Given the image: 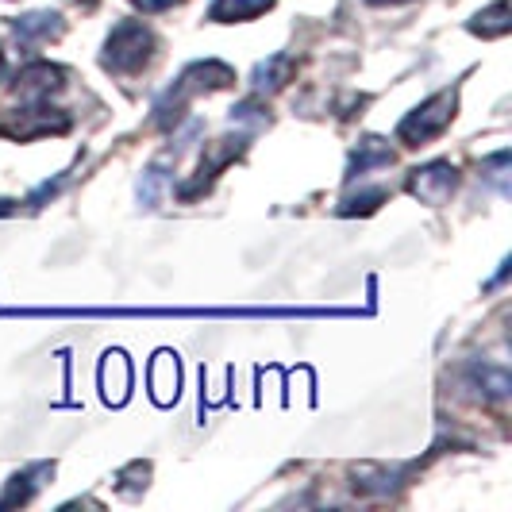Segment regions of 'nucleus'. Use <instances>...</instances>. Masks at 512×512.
<instances>
[{"label":"nucleus","instance_id":"f257e3e1","mask_svg":"<svg viewBox=\"0 0 512 512\" xmlns=\"http://www.w3.org/2000/svg\"><path fill=\"white\" fill-rule=\"evenodd\" d=\"M154 51H158V39H154L151 27L143 24V20H124V24H116L108 31L101 51V66L124 77L139 74L154 58Z\"/></svg>","mask_w":512,"mask_h":512},{"label":"nucleus","instance_id":"f03ea898","mask_svg":"<svg viewBox=\"0 0 512 512\" xmlns=\"http://www.w3.org/2000/svg\"><path fill=\"white\" fill-rule=\"evenodd\" d=\"M231 81H235V74H231L224 62H197V66H189V70L174 81V89H166V97L154 104V124L170 128V124L181 116V108L193 101L197 93L224 89V85H231Z\"/></svg>","mask_w":512,"mask_h":512},{"label":"nucleus","instance_id":"7ed1b4c3","mask_svg":"<svg viewBox=\"0 0 512 512\" xmlns=\"http://www.w3.org/2000/svg\"><path fill=\"white\" fill-rule=\"evenodd\" d=\"M455 108H459V89H439L436 97H428L424 104H416L409 116L401 120L397 139H401L405 147H428L432 139H439L443 131L451 128Z\"/></svg>","mask_w":512,"mask_h":512},{"label":"nucleus","instance_id":"20e7f679","mask_svg":"<svg viewBox=\"0 0 512 512\" xmlns=\"http://www.w3.org/2000/svg\"><path fill=\"white\" fill-rule=\"evenodd\" d=\"M455 185H459V170L451 162H443V158L409 174V193L420 205H447Z\"/></svg>","mask_w":512,"mask_h":512},{"label":"nucleus","instance_id":"39448f33","mask_svg":"<svg viewBox=\"0 0 512 512\" xmlns=\"http://www.w3.org/2000/svg\"><path fill=\"white\" fill-rule=\"evenodd\" d=\"M62 77H66V70L51 66V62H31V66H24L16 74V93L27 104V116L39 112V108H47V97L62 89Z\"/></svg>","mask_w":512,"mask_h":512},{"label":"nucleus","instance_id":"423d86ee","mask_svg":"<svg viewBox=\"0 0 512 512\" xmlns=\"http://www.w3.org/2000/svg\"><path fill=\"white\" fill-rule=\"evenodd\" d=\"M62 16L58 12H31V16H20L12 20V31L20 43H47V39H58L62 35Z\"/></svg>","mask_w":512,"mask_h":512},{"label":"nucleus","instance_id":"0eeeda50","mask_svg":"<svg viewBox=\"0 0 512 512\" xmlns=\"http://www.w3.org/2000/svg\"><path fill=\"white\" fill-rule=\"evenodd\" d=\"M266 8H274V0H212L208 20H216V24H243V20L262 16Z\"/></svg>","mask_w":512,"mask_h":512},{"label":"nucleus","instance_id":"6e6552de","mask_svg":"<svg viewBox=\"0 0 512 512\" xmlns=\"http://www.w3.org/2000/svg\"><path fill=\"white\" fill-rule=\"evenodd\" d=\"M289 77H293V58L289 54H274L270 62H258L251 81H255V93H278Z\"/></svg>","mask_w":512,"mask_h":512},{"label":"nucleus","instance_id":"1a4fd4ad","mask_svg":"<svg viewBox=\"0 0 512 512\" xmlns=\"http://www.w3.org/2000/svg\"><path fill=\"white\" fill-rule=\"evenodd\" d=\"M470 31L482 35V39H501V35H509L512 31L509 0H497V4H489L486 12H478V16L470 20Z\"/></svg>","mask_w":512,"mask_h":512},{"label":"nucleus","instance_id":"9d476101","mask_svg":"<svg viewBox=\"0 0 512 512\" xmlns=\"http://www.w3.org/2000/svg\"><path fill=\"white\" fill-rule=\"evenodd\" d=\"M389 162H393V151L385 147L382 139H362L359 154H355V162H351V170H347V178L355 181V178H362L366 170H374V166H389Z\"/></svg>","mask_w":512,"mask_h":512},{"label":"nucleus","instance_id":"9b49d317","mask_svg":"<svg viewBox=\"0 0 512 512\" xmlns=\"http://www.w3.org/2000/svg\"><path fill=\"white\" fill-rule=\"evenodd\" d=\"M35 470H39V466H35ZM35 470H24V474H16V478H12V486H8V493L0 497V509H8V505H16V501L24 505L27 497H31V489L39 486V482H31V474H35Z\"/></svg>","mask_w":512,"mask_h":512},{"label":"nucleus","instance_id":"f8f14e48","mask_svg":"<svg viewBox=\"0 0 512 512\" xmlns=\"http://www.w3.org/2000/svg\"><path fill=\"white\" fill-rule=\"evenodd\" d=\"M378 201H385V189H370V193H362V197H347L343 201V216H355V212H370V208H378Z\"/></svg>","mask_w":512,"mask_h":512},{"label":"nucleus","instance_id":"ddd939ff","mask_svg":"<svg viewBox=\"0 0 512 512\" xmlns=\"http://www.w3.org/2000/svg\"><path fill=\"white\" fill-rule=\"evenodd\" d=\"M135 8H143V12H166V8H174L181 0H131Z\"/></svg>","mask_w":512,"mask_h":512},{"label":"nucleus","instance_id":"4468645a","mask_svg":"<svg viewBox=\"0 0 512 512\" xmlns=\"http://www.w3.org/2000/svg\"><path fill=\"white\" fill-rule=\"evenodd\" d=\"M366 4H405V0H366Z\"/></svg>","mask_w":512,"mask_h":512},{"label":"nucleus","instance_id":"2eb2a0df","mask_svg":"<svg viewBox=\"0 0 512 512\" xmlns=\"http://www.w3.org/2000/svg\"><path fill=\"white\" fill-rule=\"evenodd\" d=\"M0 70H4V51H0Z\"/></svg>","mask_w":512,"mask_h":512}]
</instances>
